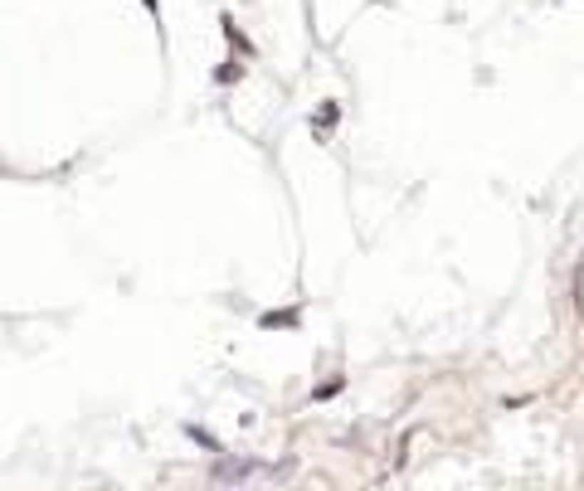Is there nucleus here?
I'll list each match as a JSON object with an SVG mask.
<instances>
[{"instance_id": "nucleus-1", "label": "nucleus", "mask_w": 584, "mask_h": 491, "mask_svg": "<svg viewBox=\"0 0 584 491\" xmlns=\"http://www.w3.org/2000/svg\"><path fill=\"white\" fill-rule=\"evenodd\" d=\"M263 326H297V311H268Z\"/></svg>"}, {"instance_id": "nucleus-2", "label": "nucleus", "mask_w": 584, "mask_h": 491, "mask_svg": "<svg viewBox=\"0 0 584 491\" xmlns=\"http://www.w3.org/2000/svg\"><path fill=\"white\" fill-rule=\"evenodd\" d=\"M336 112H341L336 103H327V108H322V132H332V127H336Z\"/></svg>"}]
</instances>
